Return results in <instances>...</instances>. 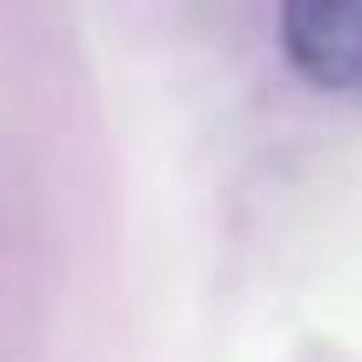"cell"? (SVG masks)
Returning <instances> with one entry per match:
<instances>
[{"instance_id": "cell-1", "label": "cell", "mask_w": 362, "mask_h": 362, "mask_svg": "<svg viewBox=\"0 0 362 362\" xmlns=\"http://www.w3.org/2000/svg\"><path fill=\"white\" fill-rule=\"evenodd\" d=\"M282 54L309 88L362 94V0H282Z\"/></svg>"}]
</instances>
